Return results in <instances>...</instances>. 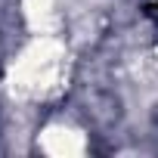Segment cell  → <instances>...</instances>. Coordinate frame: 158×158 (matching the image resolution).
<instances>
[{
    "label": "cell",
    "instance_id": "obj_1",
    "mask_svg": "<svg viewBox=\"0 0 158 158\" xmlns=\"http://www.w3.org/2000/svg\"><path fill=\"white\" fill-rule=\"evenodd\" d=\"M40 149L50 152V155H81V152H84V139H81L77 130L50 127V130H44V136H40Z\"/></svg>",
    "mask_w": 158,
    "mask_h": 158
},
{
    "label": "cell",
    "instance_id": "obj_2",
    "mask_svg": "<svg viewBox=\"0 0 158 158\" xmlns=\"http://www.w3.org/2000/svg\"><path fill=\"white\" fill-rule=\"evenodd\" d=\"M22 6H25V16L34 25H40L50 16V10H53V0H22Z\"/></svg>",
    "mask_w": 158,
    "mask_h": 158
}]
</instances>
